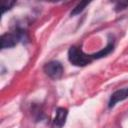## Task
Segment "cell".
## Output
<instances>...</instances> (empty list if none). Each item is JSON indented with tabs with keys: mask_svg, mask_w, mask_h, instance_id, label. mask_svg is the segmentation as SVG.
<instances>
[{
	"mask_svg": "<svg viewBox=\"0 0 128 128\" xmlns=\"http://www.w3.org/2000/svg\"><path fill=\"white\" fill-rule=\"evenodd\" d=\"M115 48V38L111 34L108 35L107 45L98 52L92 54H86L82 51L81 48L77 46H71L68 50V60L69 62L76 67H84L92 63L94 60H98L108 56L114 51Z\"/></svg>",
	"mask_w": 128,
	"mask_h": 128,
	"instance_id": "6da1fadb",
	"label": "cell"
},
{
	"mask_svg": "<svg viewBox=\"0 0 128 128\" xmlns=\"http://www.w3.org/2000/svg\"><path fill=\"white\" fill-rule=\"evenodd\" d=\"M27 33L22 28H15L11 32H6L1 36V49H8L15 47L19 42L27 40Z\"/></svg>",
	"mask_w": 128,
	"mask_h": 128,
	"instance_id": "7a4b0ae2",
	"label": "cell"
},
{
	"mask_svg": "<svg viewBox=\"0 0 128 128\" xmlns=\"http://www.w3.org/2000/svg\"><path fill=\"white\" fill-rule=\"evenodd\" d=\"M43 71L44 73L51 79L57 80L60 79L64 73V67L61 62L57 60H52L44 64L43 66Z\"/></svg>",
	"mask_w": 128,
	"mask_h": 128,
	"instance_id": "3957f363",
	"label": "cell"
},
{
	"mask_svg": "<svg viewBox=\"0 0 128 128\" xmlns=\"http://www.w3.org/2000/svg\"><path fill=\"white\" fill-rule=\"evenodd\" d=\"M67 116H68V110L63 107H58L56 109L55 117L52 120L51 128H62L66 123Z\"/></svg>",
	"mask_w": 128,
	"mask_h": 128,
	"instance_id": "277c9868",
	"label": "cell"
},
{
	"mask_svg": "<svg viewBox=\"0 0 128 128\" xmlns=\"http://www.w3.org/2000/svg\"><path fill=\"white\" fill-rule=\"evenodd\" d=\"M128 98V87H125V88H122V89H118L116 91H114L110 98H109V101H108V108L111 109L113 108L118 102H121L125 99Z\"/></svg>",
	"mask_w": 128,
	"mask_h": 128,
	"instance_id": "5b68a950",
	"label": "cell"
},
{
	"mask_svg": "<svg viewBox=\"0 0 128 128\" xmlns=\"http://www.w3.org/2000/svg\"><path fill=\"white\" fill-rule=\"evenodd\" d=\"M88 4H89V2H87V1H82V2L78 3V4L72 9V11L70 12V15H71V16H75V15L80 14V13L86 8V6H87Z\"/></svg>",
	"mask_w": 128,
	"mask_h": 128,
	"instance_id": "8992f818",
	"label": "cell"
},
{
	"mask_svg": "<svg viewBox=\"0 0 128 128\" xmlns=\"http://www.w3.org/2000/svg\"><path fill=\"white\" fill-rule=\"evenodd\" d=\"M15 4H16V1H5V0H3L2 1V6H1L2 14H4L7 10H10Z\"/></svg>",
	"mask_w": 128,
	"mask_h": 128,
	"instance_id": "52a82bcc",
	"label": "cell"
},
{
	"mask_svg": "<svg viewBox=\"0 0 128 128\" xmlns=\"http://www.w3.org/2000/svg\"><path fill=\"white\" fill-rule=\"evenodd\" d=\"M126 8H128V2L127 1H120V2H117L115 5V11L116 12L122 11Z\"/></svg>",
	"mask_w": 128,
	"mask_h": 128,
	"instance_id": "ba28073f",
	"label": "cell"
}]
</instances>
